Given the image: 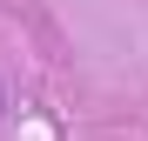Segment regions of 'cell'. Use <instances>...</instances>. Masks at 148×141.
<instances>
[{"instance_id":"6da1fadb","label":"cell","mask_w":148,"mask_h":141,"mask_svg":"<svg viewBox=\"0 0 148 141\" xmlns=\"http://www.w3.org/2000/svg\"><path fill=\"white\" fill-rule=\"evenodd\" d=\"M0 114H7V94H0Z\"/></svg>"}]
</instances>
